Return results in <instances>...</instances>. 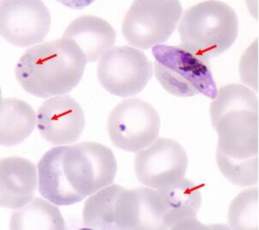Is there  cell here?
<instances>
[{"label": "cell", "instance_id": "cell-1", "mask_svg": "<svg viewBox=\"0 0 259 230\" xmlns=\"http://www.w3.org/2000/svg\"><path fill=\"white\" fill-rule=\"evenodd\" d=\"M37 168L40 195L54 205L65 206L113 184L117 161L107 146L82 142L52 148Z\"/></svg>", "mask_w": 259, "mask_h": 230}, {"label": "cell", "instance_id": "cell-2", "mask_svg": "<svg viewBox=\"0 0 259 230\" xmlns=\"http://www.w3.org/2000/svg\"><path fill=\"white\" fill-rule=\"evenodd\" d=\"M87 63L76 43L62 37L27 49L17 63L15 74L25 91L49 98L71 92L81 81Z\"/></svg>", "mask_w": 259, "mask_h": 230}, {"label": "cell", "instance_id": "cell-3", "mask_svg": "<svg viewBox=\"0 0 259 230\" xmlns=\"http://www.w3.org/2000/svg\"><path fill=\"white\" fill-rule=\"evenodd\" d=\"M209 113L218 134L217 151L235 161L258 157V100L252 90L239 84L224 85Z\"/></svg>", "mask_w": 259, "mask_h": 230}, {"label": "cell", "instance_id": "cell-4", "mask_svg": "<svg viewBox=\"0 0 259 230\" xmlns=\"http://www.w3.org/2000/svg\"><path fill=\"white\" fill-rule=\"evenodd\" d=\"M179 33L182 48L210 63L236 41L239 19L225 2L204 1L186 10Z\"/></svg>", "mask_w": 259, "mask_h": 230}, {"label": "cell", "instance_id": "cell-5", "mask_svg": "<svg viewBox=\"0 0 259 230\" xmlns=\"http://www.w3.org/2000/svg\"><path fill=\"white\" fill-rule=\"evenodd\" d=\"M152 53L155 78L166 92L183 98L202 94L215 99L218 90L209 62L181 45L155 46Z\"/></svg>", "mask_w": 259, "mask_h": 230}, {"label": "cell", "instance_id": "cell-6", "mask_svg": "<svg viewBox=\"0 0 259 230\" xmlns=\"http://www.w3.org/2000/svg\"><path fill=\"white\" fill-rule=\"evenodd\" d=\"M182 13L183 7L177 0L134 1L124 16L122 33L130 45L148 50L166 43Z\"/></svg>", "mask_w": 259, "mask_h": 230}, {"label": "cell", "instance_id": "cell-7", "mask_svg": "<svg viewBox=\"0 0 259 230\" xmlns=\"http://www.w3.org/2000/svg\"><path fill=\"white\" fill-rule=\"evenodd\" d=\"M161 119L149 102L139 98L118 103L108 117L107 131L113 144L128 152L140 151L157 139Z\"/></svg>", "mask_w": 259, "mask_h": 230}, {"label": "cell", "instance_id": "cell-8", "mask_svg": "<svg viewBox=\"0 0 259 230\" xmlns=\"http://www.w3.org/2000/svg\"><path fill=\"white\" fill-rule=\"evenodd\" d=\"M152 75V62L142 51L129 46L107 51L100 59L97 70L102 87L123 98L143 91Z\"/></svg>", "mask_w": 259, "mask_h": 230}, {"label": "cell", "instance_id": "cell-9", "mask_svg": "<svg viewBox=\"0 0 259 230\" xmlns=\"http://www.w3.org/2000/svg\"><path fill=\"white\" fill-rule=\"evenodd\" d=\"M187 168L186 149L171 138H157L136 155L137 178L152 189L161 190L183 180Z\"/></svg>", "mask_w": 259, "mask_h": 230}, {"label": "cell", "instance_id": "cell-10", "mask_svg": "<svg viewBox=\"0 0 259 230\" xmlns=\"http://www.w3.org/2000/svg\"><path fill=\"white\" fill-rule=\"evenodd\" d=\"M51 26L48 7L39 0H3L0 2V33L18 48L42 43Z\"/></svg>", "mask_w": 259, "mask_h": 230}, {"label": "cell", "instance_id": "cell-11", "mask_svg": "<svg viewBox=\"0 0 259 230\" xmlns=\"http://www.w3.org/2000/svg\"><path fill=\"white\" fill-rule=\"evenodd\" d=\"M167 205L160 191L149 187L123 188L116 202L118 230H164Z\"/></svg>", "mask_w": 259, "mask_h": 230}, {"label": "cell", "instance_id": "cell-12", "mask_svg": "<svg viewBox=\"0 0 259 230\" xmlns=\"http://www.w3.org/2000/svg\"><path fill=\"white\" fill-rule=\"evenodd\" d=\"M37 127L43 138L52 144L75 143L84 129V112L71 96H57L39 107Z\"/></svg>", "mask_w": 259, "mask_h": 230}, {"label": "cell", "instance_id": "cell-13", "mask_svg": "<svg viewBox=\"0 0 259 230\" xmlns=\"http://www.w3.org/2000/svg\"><path fill=\"white\" fill-rule=\"evenodd\" d=\"M167 205L164 217L165 230L206 229L208 228L197 220L202 205L200 187L188 179L158 190Z\"/></svg>", "mask_w": 259, "mask_h": 230}, {"label": "cell", "instance_id": "cell-14", "mask_svg": "<svg viewBox=\"0 0 259 230\" xmlns=\"http://www.w3.org/2000/svg\"><path fill=\"white\" fill-rule=\"evenodd\" d=\"M37 186L35 166L19 157L3 158L0 163V205L18 209L30 202Z\"/></svg>", "mask_w": 259, "mask_h": 230}, {"label": "cell", "instance_id": "cell-15", "mask_svg": "<svg viewBox=\"0 0 259 230\" xmlns=\"http://www.w3.org/2000/svg\"><path fill=\"white\" fill-rule=\"evenodd\" d=\"M63 37L76 43L88 62L97 61L116 43V32L110 23L91 15L73 20L65 29Z\"/></svg>", "mask_w": 259, "mask_h": 230}, {"label": "cell", "instance_id": "cell-16", "mask_svg": "<svg viewBox=\"0 0 259 230\" xmlns=\"http://www.w3.org/2000/svg\"><path fill=\"white\" fill-rule=\"evenodd\" d=\"M37 124L34 108L17 98L1 99L0 102V143L12 147L28 138Z\"/></svg>", "mask_w": 259, "mask_h": 230}, {"label": "cell", "instance_id": "cell-17", "mask_svg": "<svg viewBox=\"0 0 259 230\" xmlns=\"http://www.w3.org/2000/svg\"><path fill=\"white\" fill-rule=\"evenodd\" d=\"M10 228L13 230H64L65 220L59 208L36 198L12 213Z\"/></svg>", "mask_w": 259, "mask_h": 230}, {"label": "cell", "instance_id": "cell-18", "mask_svg": "<svg viewBox=\"0 0 259 230\" xmlns=\"http://www.w3.org/2000/svg\"><path fill=\"white\" fill-rule=\"evenodd\" d=\"M123 186L108 185L89 198L84 204L82 220L91 229L118 230L115 222L116 202Z\"/></svg>", "mask_w": 259, "mask_h": 230}, {"label": "cell", "instance_id": "cell-19", "mask_svg": "<svg viewBox=\"0 0 259 230\" xmlns=\"http://www.w3.org/2000/svg\"><path fill=\"white\" fill-rule=\"evenodd\" d=\"M258 188L243 190L228 209V225L234 230H258Z\"/></svg>", "mask_w": 259, "mask_h": 230}, {"label": "cell", "instance_id": "cell-20", "mask_svg": "<svg viewBox=\"0 0 259 230\" xmlns=\"http://www.w3.org/2000/svg\"><path fill=\"white\" fill-rule=\"evenodd\" d=\"M217 162L221 173L234 185L250 186L258 183V157L235 161L217 151Z\"/></svg>", "mask_w": 259, "mask_h": 230}]
</instances>
